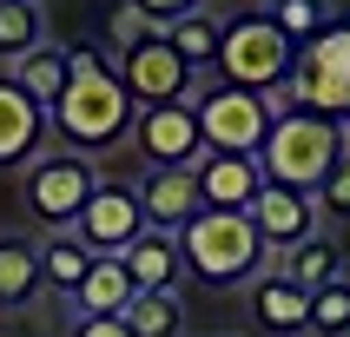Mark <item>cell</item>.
<instances>
[{
	"label": "cell",
	"mask_w": 350,
	"mask_h": 337,
	"mask_svg": "<svg viewBox=\"0 0 350 337\" xmlns=\"http://www.w3.org/2000/svg\"><path fill=\"white\" fill-rule=\"evenodd\" d=\"M265 20H271L284 40H291V53H297V46H311V40L324 33L337 14L324 7V0H271V7H265Z\"/></svg>",
	"instance_id": "d4e9b609"
},
{
	"label": "cell",
	"mask_w": 350,
	"mask_h": 337,
	"mask_svg": "<svg viewBox=\"0 0 350 337\" xmlns=\"http://www.w3.org/2000/svg\"><path fill=\"white\" fill-rule=\"evenodd\" d=\"M165 46H172V53L185 59L198 79H205V73L218 66V20H212V14H185V20H172V27H165Z\"/></svg>",
	"instance_id": "cb8c5ba5"
},
{
	"label": "cell",
	"mask_w": 350,
	"mask_h": 337,
	"mask_svg": "<svg viewBox=\"0 0 350 337\" xmlns=\"http://www.w3.org/2000/svg\"><path fill=\"white\" fill-rule=\"evenodd\" d=\"M66 337H133V331H126L119 317H73V331H66Z\"/></svg>",
	"instance_id": "f546056e"
},
{
	"label": "cell",
	"mask_w": 350,
	"mask_h": 337,
	"mask_svg": "<svg viewBox=\"0 0 350 337\" xmlns=\"http://www.w3.org/2000/svg\"><path fill=\"white\" fill-rule=\"evenodd\" d=\"M99 33H106V46H119V53H126V46H139V40H152L159 27L139 14L133 0H106V20H99Z\"/></svg>",
	"instance_id": "4316f807"
},
{
	"label": "cell",
	"mask_w": 350,
	"mask_h": 337,
	"mask_svg": "<svg viewBox=\"0 0 350 337\" xmlns=\"http://www.w3.org/2000/svg\"><path fill=\"white\" fill-rule=\"evenodd\" d=\"M66 232H73L93 258H119L139 232H146L139 192H133V185H119V178H99V185H93V198L79 205V218L66 225Z\"/></svg>",
	"instance_id": "9c48e42d"
},
{
	"label": "cell",
	"mask_w": 350,
	"mask_h": 337,
	"mask_svg": "<svg viewBox=\"0 0 350 337\" xmlns=\"http://www.w3.org/2000/svg\"><path fill=\"white\" fill-rule=\"evenodd\" d=\"M337 133H344V152H350V113H344V119H337Z\"/></svg>",
	"instance_id": "4dcf8cb0"
},
{
	"label": "cell",
	"mask_w": 350,
	"mask_h": 337,
	"mask_svg": "<svg viewBox=\"0 0 350 337\" xmlns=\"http://www.w3.org/2000/svg\"><path fill=\"white\" fill-rule=\"evenodd\" d=\"M252 232H258V245L271 258H284L291 245H304V238L317 232V205L304 192H284V185H265V192L252 198Z\"/></svg>",
	"instance_id": "5bb4252c"
},
{
	"label": "cell",
	"mask_w": 350,
	"mask_h": 337,
	"mask_svg": "<svg viewBox=\"0 0 350 337\" xmlns=\"http://www.w3.org/2000/svg\"><path fill=\"white\" fill-rule=\"evenodd\" d=\"M178 258H185V271L205 278V284H252L258 271L278 265V258L258 245L245 212H198L192 225L178 232Z\"/></svg>",
	"instance_id": "3957f363"
},
{
	"label": "cell",
	"mask_w": 350,
	"mask_h": 337,
	"mask_svg": "<svg viewBox=\"0 0 350 337\" xmlns=\"http://www.w3.org/2000/svg\"><path fill=\"white\" fill-rule=\"evenodd\" d=\"M245 311H252V324L265 337H311V297L297 291L278 265L245 284Z\"/></svg>",
	"instance_id": "4fadbf2b"
},
{
	"label": "cell",
	"mask_w": 350,
	"mask_h": 337,
	"mask_svg": "<svg viewBox=\"0 0 350 337\" xmlns=\"http://www.w3.org/2000/svg\"><path fill=\"white\" fill-rule=\"evenodd\" d=\"M133 146L146 152V165H198V159H205V139H198L192 99H185V106H139Z\"/></svg>",
	"instance_id": "30bf717a"
},
{
	"label": "cell",
	"mask_w": 350,
	"mask_h": 337,
	"mask_svg": "<svg viewBox=\"0 0 350 337\" xmlns=\"http://www.w3.org/2000/svg\"><path fill=\"white\" fill-rule=\"evenodd\" d=\"M139 192V212H146V225L152 232H185L205 205H198V185H192V165H146V178L133 185Z\"/></svg>",
	"instance_id": "7c38bea8"
},
{
	"label": "cell",
	"mask_w": 350,
	"mask_h": 337,
	"mask_svg": "<svg viewBox=\"0 0 350 337\" xmlns=\"http://www.w3.org/2000/svg\"><path fill=\"white\" fill-rule=\"evenodd\" d=\"M133 119H139V106L126 99L106 46H66V93L53 99L46 133H53L66 152L93 159V152H106V146H119V139H133Z\"/></svg>",
	"instance_id": "6da1fadb"
},
{
	"label": "cell",
	"mask_w": 350,
	"mask_h": 337,
	"mask_svg": "<svg viewBox=\"0 0 350 337\" xmlns=\"http://www.w3.org/2000/svg\"><path fill=\"white\" fill-rule=\"evenodd\" d=\"M33 252H40V291H53V297L73 304V291L86 284V271H93V252H86L73 232H46Z\"/></svg>",
	"instance_id": "e0dca14e"
},
{
	"label": "cell",
	"mask_w": 350,
	"mask_h": 337,
	"mask_svg": "<svg viewBox=\"0 0 350 337\" xmlns=\"http://www.w3.org/2000/svg\"><path fill=\"white\" fill-rule=\"evenodd\" d=\"M33 291H40V252H33V238L0 232V304H33Z\"/></svg>",
	"instance_id": "44dd1931"
},
{
	"label": "cell",
	"mask_w": 350,
	"mask_h": 337,
	"mask_svg": "<svg viewBox=\"0 0 350 337\" xmlns=\"http://www.w3.org/2000/svg\"><path fill=\"white\" fill-rule=\"evenodd\" d=\"M119 271L133 278V291H178L185 284V258H178V238L172 232H146L119 252Z\"/></svg>",
	"instance_id": "2e32d148"
},
{
	"label": "cell",
	"mask_w": 350,
	"mask_h": 337,
	"mask_svg": "<svg viewBox=\"0 0 350 337\" xmlns=\"http://www.w3.org/2000/svg\"><path fill=\"white\" fill-rule=\"evenodd\" d=\"M192 119H198V139H205V152H252L265 146L271 133V106L258 93H238V86H218L205 79L192 93Z\"/></svg>",
	"instance_id": "8992f818"
},
{
	"label": "cell",
	"mask_w": 350,
	"mask_h": 337,
	"mask_svg": "<svg viewBox=\"0 0 350 337\" xmlns=\"http://www.w3.org/2000/svg\"><path fill=\"white\" fill-rule=\"evenodd\" d=\"M7 79L33 99L40 113H53V99L66 93V46H33L27 59H14V66H7Z\"/></svg>",
	"instance_id": "d6986e66"
},
{
	"label": "cell",
	"mask_w": 350,
	"mask_h": 337,
	"mask_svg": "<svg viewBox=\"0 0 350 337\" xmlns=\"http://www.w3.org/2000/svg\"><path fill=\"white\" fill-rule=\"evenodd\" d=\"M278 271H284L297 291L311 297V291H324L331 278H344V245H337L331 232H311L304 245H291V252L278 258Z\"/></svg>",
	"instance_id": "ac0fdd59"
},
{
	"label": "cell",
	"mask_w": 350,
	"mask_h": 337,
	"mask_svg": "<svg viewBox=\"0 0 350 337\" xmlns=\"http://www.w3.org/2000/svg\"><path fill=\"white\" fill-rule=\"evenodd\" d=\"M40 146H46V113H40L33 99H27L14 79L0 73V172H14V165H33Z\"/></svg>",
	"instance_id": "9a60e30c"
},
{
	"label": "cell",
	"mask_w": 350,
	"mask_h": 337,
	"mask_svg": "<svg viewBox=\"0 0 350 337\" xmlns=\"http://www.w3.org/2000/svg\"><path fill=\"white\" fill-rule=\"evenodd\" d=\"M218 86H238V93H284V73H291V40L278 33L265 7H245V14L218 20Z\"/></svg>",
	"instance_id": "277c9868"
},
{
	"label": "cell",
	"mask_w": 350,
	"mask_h": 337,
	"mask_svg": "<svg viewBox=\"0 0 350 337\" xmlns=\"http://www.w3.org/2000/svg\"><path fill=\"white\" fill-rule=\"evenodd\" d=\"M311 337H350V271L311 291Z\"/></svg>",
	"instance_id": "484cf974"
},
{
	"label": "cell",
	"mask_w": 350,
	"mask_h": 337,
	"mask_svg": "<svg viewBox=\"0 0 350 337\" xmlns=\"http://www.w3.org/2000/svg\"><path fill=\"white\" fill-rule=\"evenodd\" d=\"M133 304V278L119 271V258H93L86 284L73 291V317H119Z\"/></svg>",
	"instance_id": "ffe728a7"
},
{
	"label": "cell",
	"mask_w": 350,
	"mask_h": 337,
	"mask_svg": "<svg viewBox=\"0 0 350 337\" xmlns=\"http://www.w3.org/2000/svg\"><path fill=\"white\" fill-rule=\"evenodd\" d=\"M337 159H344V133H337V119H317V113H278L265 146H258V172L265 185H284V192H304L311 198L324 185Z\"/></svg>",
	"instance_id": "7a4b0ae2"
},
{
	"label": "cell",
	"mask_w": 350,
	"mask_h": 337,
	"mask_svg": "<svg viewBox=\"0 0 350 337\" xmlns=\"http://www.w3.org/2000/svg\"><path fill=\"white\" fill-rule=\"evenodd\" d=\"M113 73H119V86H126V99H133V106H185V99L205 86V79H198L192 66L165 46V33L126 46V53L113 59Z\"/></svg>",
	"instance_id": "ba28073f"
},
{
	"label": "cell",
	"mask_w": 350,
	"mask_h": 337,
	"mask_svg": "<svg viewBox=\"0 0 350 337\" xmlns=\"http://www.w3.org/2000/svg\"><path fill=\"white\" fill-rule=\"evenodd\" d=\"M284 99H291L297 113H317V119H344L350 113V14L331 20L311 46L291 53Z\"/></svg>",
	"instance_id": "5b68a950"
},
{
	"label": "cell",
	"mask_w": 350,
	"mask_h": 337,
	"mask_svg": "<svg viewBox=\"0 0 350 337\" xmlns=\"http://www.w3.org/2000/svg\"><path fill=\"white\" fill-rule=\"evenodd\" d=\"M311 205H317V212H331V218H350V152L324 172V185L311 192Z\"/></svg>",
	"instance_id": "83f0119b"
},
{
	"label": "cell",
	"mask_w": 350,
	"mask_h": 337,
	"mask_svg": "<svg viewBox=\"0 0 350 337\" xmlns=\"http://www.w3.org/2000/svg\"><path fill=\"white\" fill-rule=\"evenodd\" d=\"M192 185L205 212H252V198L265 192V172L252 152H205L192 165Z\"/></svg>",
	"instance_id": "8fae6325"
},
{
	"label": "cell",
	"mask_w": 350,
	"mask_h": 337,
	"mask_svg": "<svg viewBox=\"0 0 350 337\" xmlns=\"http://www.w3.org/2000/svg\"><path fill=\"white\" fill-rule=\"evenodd\" d=\"M99 172H93V159H79V152H40L33 165H27V212L46 225V232H66L79 218V205L93 198Z\"/></svg>",
	"instance_id": "52a82bcc"
},
{
	"label": "cell",
	"mask_w": 350,
	"mask_h": 337,
	"mask_svg": "<svg viewBox=\"0 0 350 337\" xmlns=\"http://www.w3.org/2000/svg\"><path fill=\"white\" fill-rule=\"evenodd\" d=\"M139 14L152 20L159 33H165V27H172V20H185V14H205V0H133Z\"/></svg>",
	"instance_id": "f1b7e54d"
},
{
	"label": "cell",
	"mask_w": 350,
	"mask_h": 337,
	"mask_svg": "<svg viewBox=\"0 0 350 337\" xmlns=\"http://www.w3.org/2000/svg\"><path fill=\"white\" fill-rule=\"evenodd\" d=\"M119 324H126L133 337H185L178 291H133V304L119 311Z\"/></svg>",
	"instance_id": "7402d4cb"
},
{
	"label": "cell",
	"mask_w": 350,
	"mask_h": 337,
	"mask_svg": "<svg viewBox=\"0 0 350 337\" xmlns=\"http://www.w3.org/2000/svg\"><path fill=\"white\" fill-rule=\"evenodd\" d=\"M33 46H46V20H40V0H0V66L27 59Z\"/></svg>",
	"instance_id": "603a6c76"
}]
</instances>
